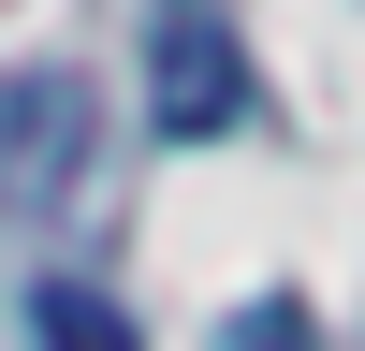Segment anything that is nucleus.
<instances>
[{
  "label": "nucleus",
  "mask_w": 365,
  "mask_h": 351,
  "mask_svg": "<svg viewBox=\"0 0 365 351\" xmlns=\"http://www.w3.org/2000/svg\"><path fill=\"white\" fill-rule=\"evenodd\" d=\"M234 117H249V44H234V15L220 0H161V15H146V132L220 146Z\"/></svg>",
  "instance_id": "nucleus-1"
},
{
  "label": "nucleus",
  "mask_w": 365,
  "mask_h": 351,
  "mask_svg": "<svg viewBox=\"0 0 365 351\" xmlns=\"http://www.w3.org/2000/svg\"><path fill=\"white\" fill-rule=\"evenodd\" d=\"M88 176V88L73 73H29L15 103H0V190L15 205H58Z\"/></svg>",
  "instance_id": "nucleus-2"
},
{
  "label": "nucleus",
  "mask_w": 365,
  "mask_h": 351,
  "mask_svg": "<svg viewBox=\"0 0 365 351\" xmlns=\"http://www.w3.org/2000/svg\"><path fill=\"white\" fill-rule=\"evenodd\" d=\"M29 337L44 351H132V307L88 292V278H29Z\"/></svg>",
  "instance_id": "nucleus-3"
},
{
  "label": "nucleus",
  "mask_w": 365,
  "mask_h": 351,
  "mask_svg": "<svg viewBox=\"0 0 365 351\" xmlns=\"http://www.w3.org/2000/svg\"><path fill=\"white\" fill-rule=\"evenodd\" d=\"M234 351H322V337H307V292H263V307L234 322Z\"/></svg>",
  "instance_id": "nucleus-4"
}]
</instances>
